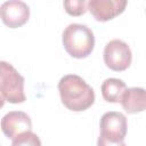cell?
I'll return each instance as SVG.
<instances>
[{
  "label": "cell",
  "mask_w": 146,
  "mask_h": 146,
  "mask_svg": "<svg viewBox=\"0 0 146 146\" xmlns=\"http://www.w3.org/2000/svg\"><path fill=\"white\" fill-rule=\"evenodd\" d=\"M58 91L64 106L73 112L86 111L95 103L94 89L76 74L64 75L58 82Z\"/></svg>",
  "instance_id": "1"
},
{
  "label": "cell",
  "mask_w": 146,
  "mask_h": 146,
  "mask_svg": "<svg viewBox=\"0 0 146 146\" xmlns=\"http://www.w3.org/2000/svg\"><path fill=\"white\" fill-rule=\"evenodd\" d=\"M62 42L70 56L86 58L95 48V35L87 25L73 23L67 25L63 31Z\"/></svg>",
  "instance_id": "2"
},
{
  "label": "cell",
  "mask_w": 146,
  "mask_h": 146,
  "mask_svg": "<svg viewBox=\"0 0 146 146\" xmlns=\"http://www.w3.org/2000/svg\"><path fill=\"white\" fill-rule=\"evenodd\" d=\"M24 76L8 62L0 60V94L6 102L21 104L26 99L24 92Z\"/></svg>",
  "instance_id": "3"
},
{
  "label": "cell",
  "mask_w": 146,
  "mask_h": 146,
  "mask_svg": "<svg viewBox=\"0 0 146 146\" xmlns=\"http://www.w3.org/2000/svg\"><path fill=\"white\" fill-rule=\"evenodd\" d=\"M132 59L131 49L127 42L120 39H113L104 48V62L106 66L115 72L125 71Z\"/></svg>",
  "instance_id": "4"
},
{
  "label": "cell",
  "mask_w": 146,
  "mask_h": 146,
  "mask_svg": "<svg viewBox=\"0 0 146 146\" xmlns=\"http://www.w3.org/2000/svg\"><path fill=\"white\" fill-rule=\"evenodd\" d=\"M100 136L110 141H123L128 130V122L124 114L120 112H106L99 123Z\"/></svg>",
  "instance_id": "5"
},
{
  "label": "cell",
  "mask_w": 146,
  "mask_h": 146,
  "mask_svg": "<svg viewBox=\"0 0 146 146\" xmlns=\"http://www.w3.org/2000/svg\"><path fill=\"white\" fill-rule=\"evenodd\" d=\"M0 18L10 29L21 27L30 18V8L21 0L6 1L0 6Z\"/></svg>",
  "instance_id": "6"
},
{
  "label": "cell",
  "mask_w": 146,
  "mask_h": 146,
  "mask_svg": "<svg viewBox=\"0 0 146 146\" xmlns=\"http://www.w3.org/2000/svg\"><path fill=\"white\" fill-rule=\"evenodd\" d=\"M125 0H90L87 9L98 22H107L122 14L127 7Z\"/></svg>",
  "instance_id": "7"
},
{
  "label": "cell",
  "mask_w": 146,
  "mask_h": 146,
  "mask_svg": "<svg viewBox=\"0 0 146 146\" xmlns=\"http://www.w3.org/2000/svg\"><path fill=\"white\" fill-rule=\"evenodd\" d=\"M1 130L7 138L14 139L22 132L32 129L31 117L22 111H11L3 115L0 122Z\"/></svg>",
  "instance_id": "8"
},
{
  "label": "cell",
  "mask_w": 146,
  "mask_h": 146,
  "mask_svg": "<svg viewBox=\"0 0 146 146\" xmlns=\"http://www.w3.org/2000/svg\"><path fill=\"white\" fill-rule=\"evenodd\" d=\"M120 103L123 110L129 114L140 113L145 110V89L140 87L128 88L122 94Z\"/></svg>",
  "instance_id": "9"
},
{
  "label": "cell",
  "mask_w": 146,
  "mask_h": 146,
  "mask_svg": "<svg viewBox=\"0 0 146 146\" xmlns=\"http://www.w3.org/2000/svg\"><path fill=\"white\" fill-rule=\"evenodd\" d=\"M102 95L103 98L108 103H119L122 94L127 89L125 83L121 79L108 78L102 83Z\"/></svg>",
  "instance_id": "10"
},
{
  "label": "cell",
  "mask_w": 146,
  "mask_h": 146,
  "mask_svg": "<svg viewBox=\"0 0 146 146\" xmlns=\"http://www.w3.org/2000/svg\"><path fill=\"white\" fill-rule=\"evenodd\" d=\"M11 146H41V140L36 133L30 130L16 136L13 139Z\"/></svg>",
  "instance_id": "11"
},
{
  "label": "cell",
  "mask_w": 146,
  "mask_h": 146,
  "mask_svg": "<svg viewBox=\"0 0 146 146\" xmlns=\"http://www.w3.org/2000/svg\"><path fill=\"white\" fill-rule=\"evenodd\" d=\"M64 8L71 16H81L87 11V2L84 0H66L64 1Z\"/></svg>",
  "instance_id": "12"
},
{
  "label": "cell",
  "mask_w": 146,
  "mask_h": 146,
  "mask_svg": "<svg viewBox=\"0 0 146 146\" xmlns=\"http://www.w3.org/2000/svg\"><path fill=\"white\" fill-rule=\"evenodd\" d=\"M97 146H127L124 141H110L104 137L99 136L97 140Z\"/></svg>",
  "instance_id": "13"
},
{
  "label": "cell",
  "mask_w": 146,
  "mask_h": 146,
  "mask_svg": "<svg viewBox=\"0 0 146 146\" xmlns=\"http://www.w3.org/2000/svg\"><path fill=\"white\" fill-rule=\"evenodd\" d=\"M5 102H6V99H5V98H3V96L0 94V108H1V107H3Z\"/></svg>",
  "instance_id": "14"
}]
</instances>
